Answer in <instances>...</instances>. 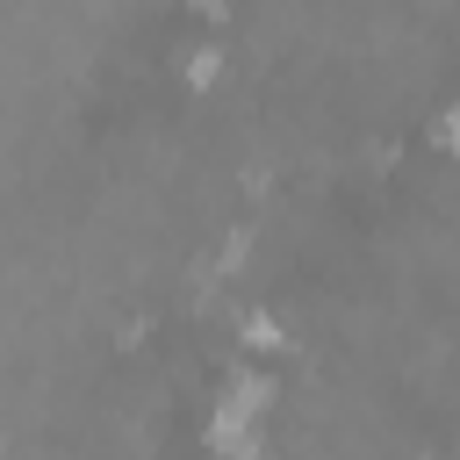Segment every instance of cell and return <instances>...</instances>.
<instances>
[{
  "label": "cell",
  "mask_w": 460,
  "mask_h": 460,
  "mask_svg": "<svg viewBox=\"0 0 460 460\" xmlns=\"http://www.w3.org/2000/svg\"><path fill=\"white\" fill-rule=\"evenodd\" d=\"M216 79H223V50H216V43H201V50H187V86H194V93H208Z\"/></svg>",
  "instance_id": "cell-1"
},
{
  "label": "cell",
  "mask_w": 460,
  "mask_h": 460,
  "mask_svg": "<svg viewBox=\"0 0 460 460\" xmlns=\"http://www.w3.org/2000/svg\"><path fill=\"white\" fill-rule=\"evenodd\" d=\"M244 338H252V345H280V323H273V316H252Z\"/></svg>",
  "instance_id": "cell-2"
}]
</instances>
